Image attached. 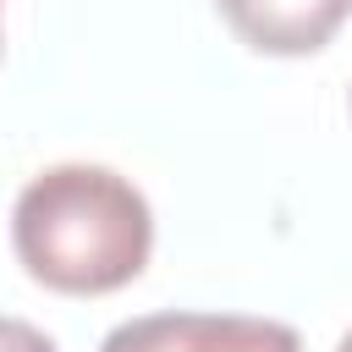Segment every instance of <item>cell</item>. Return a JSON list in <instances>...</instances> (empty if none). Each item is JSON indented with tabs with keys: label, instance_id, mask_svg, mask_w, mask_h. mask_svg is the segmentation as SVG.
<instances>
[{
	"label": "cell",
	"instance_id": "4",
	"mask_svg": "<svg viewBox=\"0 0 352 352\" xmlns=\"http://www.w3.org/2000/svg\"><path fill=\"white\" fill-rule=\"evenodd\" d=\"M0 352H55V341L28 319H6L0 314Z\"/></svg>",
	"mask_w": 352,
	"mask_h": 352
},
{
	"label": "cell",
	"instance_id": "5",
	"mask_svg": "<svg viewBox=\"0 0 352 352\" xmlns=\"http://www.w3.org/2000/svg\"><path fill=\"white\" fill-rule=\"evenodd\" d=\"M336 352H352V330H346V336H341V346H336Z\"/></svg>",
	"mask_w": 352,
	"mask_h": 352
},
{
	"label": "cell",
	"instance_id": "2",
	"mask_svg": "<svg viewBox=\"0 0 352 352\" xmlns=\"http://www.w3.org/2000/svg\"><path fill=\"white\" fill-rule=\"evenodd\" d=\"M99 352H302L297 330L253 314H143L104 336Z\"/></svg>",
	"mask_w": 352,
	"mask_h": 352
},
{
	"label": "cell",
	"instance_id": "3",
	"mask_svg": "<svg viewBox=\"0 0 352 352\" xmlns=\"http://www.w3.org/2000/svg\"><path fill=\"white\" fill-rule=\"evenodd\" d=\"M220 16L258 55H314L341 33L352 0H220Z\"/></svg>",
	"mask_w": 352,
	"mask_h": 352
},
{
	"label": "cell",
	"instance_id": "1",
	"mask_svg": "<svg viewBox=\"0 0 352 352\" xmlns=\"http://www.w3.org/2000/svg\"><path fill=\"white\" fill-rule=\"evenodd\" d=\"M11 242L38 286L99 297L143 275L154 214L148 198L104 165H50L16 192Z\"/></svg>",
	"mask_w": 352,
	"mask_h": 352
}]
</instances>
